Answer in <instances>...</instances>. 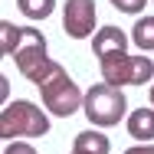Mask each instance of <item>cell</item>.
Returning a JSON list of instances; mask_svg holds the SVG:
<instances>
[{"label":"cell","mask_w":154,"mask_h":154,"mask_svg":"<svg viewBox=\"0 0 154 154\" xmlns=\"http://www.w3.org/2000/svg\"><path fill=\"white\" fill-rule=\"evenodd\" d=\"M36 89H39V98H43V108H49L59 118L75 115L85 105V95L79 92V85L72 82V75L62 69L59 62H49V69L39 75Z\"/></svg>","instance_id":"cell-1"},{"label":"cell","mask_w":154,"mask_h":154,"mask_svg":"<svg viewBox=\"0 0 154 154\" xmlns=\"http://www.w3.org/2000/svg\"><path fill=\"white\" fill-rule=\"evenodd\" d=\"M13 59H17V69H20V75L23 79H30L33 85L39 82V75L49 69V56H46V39H43V33L33 30V26H23V39H20V46H17V53H13Z\"/></svg>","instance_id":"cell-5"},{"label":"cell","mask_w":154,"mask_h":154,"mask_svg":"<svg viewBox=\"0 0 154 154\" xmlns=\"http://www.w3.org/2000/svg\"><path fill=\"white\" fill-rule=\"evenodd\" d=\"M89 125L95 128H112L128 115V98H125L122 85H112V82H98L85 92V105H82Z\"/></svg>","instance_id":"cell-3"},{"label":"cell","mask_w":154,"mask_h":154,"mask_svg":"<svg viewBox=\"0 0 154 154\" xmlns=\"http://www.w3.org/2000/svg\"><path fill=\"white\" fill-rule=\"evenodd\" d=\"M131 43L141 53H154V17H141L131 26Z\"/></svg>","instance_id":"cell-10"},{"label":"cell","mask_w":154,"mask_h":154,"mask_svg":"<svg viewBox=\"0 0 154 154\" xmlns=\"http://www.w3.org/2000/svg\"><path fill=\"white\" fill-rule=\"evenodd\" d=\"M128 39H131V36L125 30H118V26H102V30H95L92 49H95V56H98V62L125 56V53H128Z\"/></svg>","instance_id":"cell-7"},{"label":"cell","mask_w":154,"mask_h":154,"mask_svg":"<svg viewBox=\"0 0 154 154\" xmlns=\"http://www.w3.org/2000/svg\"><path fill=\"white\" fill-rule=\"evenodd\" d=\"M49 134V115L33 105L26 98L7 102L0 112V138L3 141H17V138H43Z\"/></svg>","instance_id":"cell-2"},{"label":"cell","mask_w":154,"mask_h":154,"mask_svg":"<svg viewBox=\"0 0 154 154\" xmlns=\"http://www.w3.org/2000/svg\"><path fill=\"white\" fill-rule=\"evenodd\" d=\"M3 154H36V148L17 138V141H7V148H3Z\"/></svg>","instance_id":"cell-14"},{"label":"cell","mask_w":154,"mask_h":154,"mask_svg":"<svg viewBox=\"0 0 154 154\" xmlns=\"http://www.w3.org/2000/svg\"><path fill=\"white\" fill-rule=\"evenodd\" d=\"M144 3H148V0H112V7L122 10V13H141Z\"/></svg>","instance_id":"cell-13"},{"label":"cell","mask_w":154,"mask_h":154,"mask_svg":"<svg viewBox=\"0 0 154 154\" xmlns=\"http://www.w3.org/2000/svg\"><path fill=\"white\" fill-rule=\"evenodd\" d=\"M17 7L26 20H46L56 10V0H17Z\"/></svg>","instance_id":"cell-11"},{"label":"cell","mask_w":154,"mask_h":154,"mask_svg":"<svg viewBox=\"0 0 154 154\" xmlns=\"http://www.w3.org/2000/svg\"><path fill=\"white\" fill-rule=\"evenodd\" d=\"M128 134L134 141H154V108H134L128 115Z\"/></svg>","instance_id":"cell-8"},{"label":"cell","mask_w":154,"mask_h":154,"mask_svg":"<svg viewBox=\"0 0 154 154\" xmlns=\"http://www.w3.org/2000/svg\"><path fill=\"white\" fill-rule=\"evenodd\" d=\"M62 30L72 39H89L95 30V0H66V7H62Z\"/></svg>","instance_id":"cell-6"},{"label":"cell","mask_w":154,"mask_h":154,"mask_svg":"<svg viewBox=\"0 0 154 154\" xmlns=\"http://www.w3.org/2000/svg\"><path fill=\"white\" fill-rule=\"evenodd\" d=\"M151 105H154V85H151Z\"/></svg>","instance_id":"cell-16"},{"label":"cell","mask_w":154,"mask_h":154,"mask_svg":"<svg viewBox=\"0 0 154 154\" xmlns=\"http://www.w3.org/2000/svg\"><path fill=\"white\" fill-rule=\"evenodd\" d=\"M20 39H23V26H13L10 20L0 23V53L3 56H13L17 46H20Z\"/></svg>","instance_id":"cell-12"},{"label":"cell","mask_w":154,"mask_h":154,"mask_svg":"<svg viewBox=\"0 0 154 154\" xmlns=\"http://www.w3.org/2000/svg\"><path fill=\"white\" fill-rule=\"evenodd\" d=\"M72 154H79V151H72Z\"/></svg>","instance_id":"cell-17"},{"label":"cell","mask_w":154,"mask_h":154,"mask_svg":"<svg viewBox=\"0 0 154 154\" xmlns=\"http://www.w3.org/2000/svg\"><path fill=\"white\" fill-rule=\"evenodd\" d=\"M125 154H154V144H151V141H141V144H134V148H128Z\"/></svg>","instance_id":"cell-15"},{"label":"cell","mask_w":154,"mask_h":154,"mask_svg":"<svg viewBox=\"0 0 154 154\" xmlns=\"http://www.w3.org/2000/svg\"><path fill=\"white\" fill-rule=\"evenodd\" d=\"M102 79L112 85H144L154 79V59L151 56H115V59L98 62Z\"/></svg>","instance_id":"cell-4"},{"label":"cell","mask_w":154,"mask_h":154,"mask_svg":"<svg viewBox=\"0 0 154 154\" xmlns=\"http://www.w3.org/2000/svg\"><path fill=\"white\" fill-rule=\"evenodd\" d=\"M72 151H79V154H108L112 144H108V138L102 131H79L72 138Z\"/></svg>","instance_id":"cell-9"}]
</instances>
